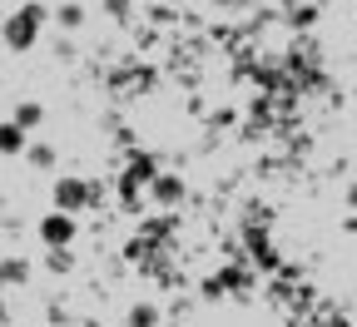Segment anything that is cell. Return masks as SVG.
<instances>
[{
  "label": "cell",
  "mask_w": 357,
  "mask_h": 327,
  "mask_svg": "<svg viewBox=\"0 0 357 327\" xmlns=\"http://www.w3.org/2000/svg\"><path fill=\"white\" fill-rule=\"evenodd\" d=\"M45 20H50V10H45V6H20V10L6 20V30H0V35H6V45H10V50H30Z\"/></svg>",
  "instance_id": "obj_1"
},
{
  "label": "cell",
  "mask_w": 357,
  "mask_h": 327,
  "mask_svg": "<svg viewBox=\"0 0 357 327\" xmlns=\"http://www.w3.org/2000/svg\"><path fill=\"white\" fill-rule=\"evenodd\" d=\"M75 233H79V223H75V213H65V208H55V213L40 218V238L50 243V248H70Z\"/></svg>",
  "instance_id": "obj_2"
},
{
  "label": "cell",
  "mask_w": 357,
  "mask_h": 327,
  "mask_svg": "<svg viewBox=\"0 0 357 327\" xmlns=\"http://www.w3.org/2000/svg\"><path fill=\"white\" fill-rule=\"evenodd\" d=\"M89 199H95V189H89L84 178H55V208H65V213H79Z\"/></svg>",
  "instance_id": "obj_3"
},
{
  "label": "cell",
  "mask_w": 357,
  "mask_h": 327,
  "mask_svg": "<svg viewBox=\"0 0 357 327\" xmlns=\"http://www.w3.org/2000/svg\"><path fill=\"white\" fill-rule=\"evenodd\" d=\"M25 144H30V129H20L15 119L0 124V154H25Z\"/></svg>",
  "instance_id": "obj_4"
},
{
  "label": "cell",
  "mask_w": 357,
  "mask_h": 327,
  "mask_svg": "<svg viewBox=\"0 0 357 327\" xmlns=\"http://www.w3.org/2000/svg\"><path fill=\"white\" fill-rule=\"evenodd\" d=\"M149 178H154V159L139 154V159L129 164V174H124V194H134V189H139V183H149Z\"/></svg>",
  "instance_id": "obj_5"
},
{
  "label": "cell",
  "mask_w": 357,
  "mask_h": 327,
  "mask_svg": "<svg viewBox=\"0 0 357 327\" xmlns=\"http://www.w3.org/2000/svg\"><path fill=\"white\" fill-rule=\"evenodd\" d=\"M149 183H154V199L159 204H178V199H184V183H178L174 174H154Z\"/></svg>",
  "instance_id": "obj_6"
},
{
  "label": "cell",
  "mask_w": 357,
  "mask_h": 327,
  "mask_svg": "<svg viewBox=\"0 0 357 327\" xmlns=\"http://www.w3.org/2000/svg\"><path fill=\"white\" fill-rule=\"evenodd\" d=\"M20 129H40V119H45V109L35 105V100H25V105H15V114H10Z\"/></svg>",
  "instance_id": "obj_7"
},
{
  "label": "cell",
  "mask_w": 357,
  "mask_h": 327,
  "mask_svg": "<svg viewBox=\"0 0 357 327\" xmlns=\"http://www.w3.org/2000/svg\"><path fill=\"white\" fill-rule=\"evenodd\" d=\"M55 20H60V30H79L84 25V10L75 6V0H65V6L55 10Z\"/></svg>",
  "instance_id": "obj_8"
},
{
  "label": "cell",
  "mask_w": 357,
  "mask_h": 327,
  "mask_svg": "<svg viewBox=\"0 0 357 327\" xmlns=\"http://www.w3.org/2000/svg\"><path fill=\"white\" fill-rule=\"evenodd\" d=\"M25 159H30L35 169H55V149H50V144H25Z\"/></svg>",
  "instance_id": "obj_9"
},
{
  "label": "cell",
  "mask_w": 357,
  "mask_h": 327,
  "mask_svg": "<svg viewBox=\"0 0 357 327\" xmlns=\"http://www.w3.org/2000/svg\"><path fill=\"white\" fill-rule=\"evenodd\" d=\"M0 273H6V283H25V273H30V268H25L20 258H6V268H0Z\"/></svg>",
  "instance_id": "obj_10"
},
{
  "label": "cell",
  "mask_w": 357,
  "mask_h": 327,
  "mask_svg": "<svg viewBox=\"0 0 357 327\" xmlns=\"http://www.w3.org/2000/svg\"><path fill=\"white\" fill-rule=\"evenodd\" d=\"M154 317H159L154 307H134V312H129V322H154Z\"/></svg>",
  "instance_id": "obj_11"
},
{
  "label": "cell",
  "mask_w": 357,
  "mask_h": 327,
  "mask_svg": "<svg viewBox=\"0 0 357 327\" xmlns=\"http://www.w3.org/2000/svg\"><path fill=\"white\" fill-rule=\"evenodd\" d=\"M347 204H352V208H357V183H347Z\"/></svg>",
  "instance_id": "obj_12"
},
{
  "label": "cell",
  "mask_w": 357,
  "mask_h": 327,
  "mask_svg": "<svg viewBox=\"0 0 357 327\" xmlns=\"http://www.w3.org/2000/svg\"><path fill=\"white\" fill-rule=\"evenodd\" d=\"M0 288H6V273H0Z\"/></svg>",
  "instance_id": "obj_13"
},
{
  "label": "cell",
  "mask_w": 357,
  "mask_h": 327,
  "mask_svg": "<svg viewBox=\"0 0 357 327\" xmlns=\"http://www.w3.org/2000/svg\"><path fill=\"white\" fill-rule=\"evenodd\" d=\"M0 45H6V35H0Z\"/></svg>",
  "instance_id": "obj_14"
}]
</instances>
